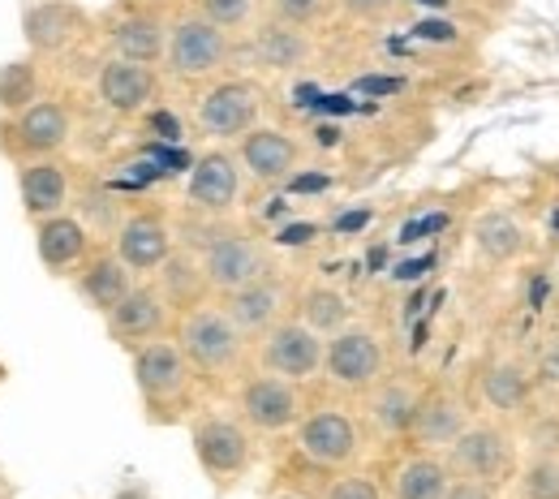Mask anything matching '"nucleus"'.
Here are the masks:
<instances>
[{
    "label": "nucleus",
    "mask_w": 559,
    "mask_h": 499,
    "mask_svg": "<svg viewBox=\"0 0 559 499\" xmlns=\"http://www.w3.org/2000/svg\"><path fill=\"white\" fill-rule=\"evenodd\" d=\"M310 237H314V224H293V228L280 233L284 246H301V241H310Z\"/></svg>",
    "instance_id": "nucleus-42"
},
{
    "label": "nucleus",
    "mask_w": 559,
    "mask_h": 499,
    "mask_svg": "<svg viewBox=\"0 0 559 499\" xmlns=\"http://www.w3.org/2000/svg\"><path fill=\"white\" fill-rule=\"evenodd\" d=\"M306 52H310V44H306L301 26L272 22V26H263V31L254 35V57H259V66H267V70H293V66L306 61Z\"/></svg>",
    "instance_id": "nucleus-22"
},
{
    "label": "nucleus",
    "mask_w": 559,
    "mask_h": 499,
    "mask_svg": "<svg viewBox=\"0 0 559 499\" xmlns=\"http://www.w3.org/2000/svg\"><path fill=\"white\" fill-rule=\"evenodd\" d=\"M82 254H86V233H82L78 219H70V215H48L39 224V259H44V268L66 272Z\"/></svg>",
    "instance_id": "nucleus-21"
},
{
    "label": "nucleus",
    "mask_w": 559,
    "mask_h": 499,
    "mask_svg": "<svg viewBox=\"0 0 559 499\" xmlns=\"http://www.w3.org/2000/svg\"><path fill=\"white\" fill-rule=\"evenodd\" d=\"M414 435L421 443H452L461 430H465V409L452 401V396H426L418 401V414H414Z\"/></svg>",
    "instance_id": "nucleus-24"
},
{
    "label": "nucleus",
    "mask_w": 559,
    "mask_h": 499,
    "mask_svg": "<svg viewBox=\"0 0 559 499\" xmlns=\"http://www.w3.org/2000/svg\"><path fill=\"white\" fill-rule=\"evenodd\" d=\"M168 254H173V237H168L164 219H155V215H134V219L121 224V233H117V259H121L130 272L164 268Z\"/></svg>",
    "instance_id": "nucleus-11"
},
{
    "label": "nucleus",
    "mask_w": 559,
    "mask_h": 499,
    "mask_svg": "<svg viewBox=\"0 0 559 499\" xmlns=\"http://www.w3.org/2000/svg\"><path fill=\"white\" fill-rule=\"evenodd\" d=\"M241 159L259 181H280L297 164V146L280 130H250L241 143Z\"/></svg>",
    "instance_id": "nucleus-19"
},
{
    "label": "nucleus",
    "mask_w": 559,
    "mask_h": 499,
    "mask_svg": "<svg viewBox=\"0 0 559 499\" xmlns=\"http://www.w3.org/2000/svg\"><path fill=\"white\" fill-rule=\"evenodd\" d=\"M276 310H280L276 281L254 276V281H246L241 288L228 293V310L224 314L237 323V332H263V328H272Z\"/></svg>",
    "instance_id": "nucleus-18"
},
{
    "label": "nucleus",
    "mask_w": 559,
    "mask_h": 499,
    "mask_svg": "<svg viewBox=\"0 0 559 499\" xmlns=\"http://www.w3.org/2000/svg\"><path fill=\"white\" fill-rule=\"evenodd\" d=\"M418 4H430V9H443L448 0H418Z\"/></svg>",
    "instance_id": "nucleus-49"
},
{
    "label": "nucleus",
    "mask_w": 559,
    "mask_h": 499,
    "mask_svg": "<svg viewBox=\"0 0 559 499\" xmlns=\"http://www.w3.org/2000/svg\"><path fill=\"white\" fill-rule=\"evenodd\" d=\"M164 52H168L173 73H181V78H199V73H211L219 61H224L228 39H224L219 26H211L207 17H186V22L173 26Z\"/></svg>",
    "instance_id": "nucleus-2"
},
{
    "label": "nucleus",
    "mask_w": 559,
    "mask_h": 499,
    "mask_svg": "<svg viewBox=\"0 0 559 499\" xmlns=\"http://www.w3.org/2000/svg\"><path fill=\"white\" fill-rule=\"evenodd\" d=\"M336 139H341V130H319V143L323 146H336Z\"/></svg>",
    "instance_id": "nucleus-48"
},
{
    "label": "nucleus",
    "mask_w": 559,
    "mask_h": 499,
    "mask_svg": "<svg viewBox=\"0 0 559 499\" xmlns=\"http://www.w3.org/2000/svg\"><path fill=\"white\" fill-rule=\"evenodd\" d=\"M361 91H401V82L396 78H366Z\"/></svg>",
    "instance_id": "nucleus-45"
},
{
    "label": "nucleus",
    "mask_w": 559,
    "mask_h": 499,
    "mask_svg": "<svg viewBox=\"0 0 559 499\" xmlns=\"http://www.w3.org/2000/svg\"><path fill=\"white\" fill-rule=\"evenodd\" d=\"M259 117V91L250 82H219L199 104V126L215 139L246 134Z\"/></svg>",
    "instance_id": "nucleus-3"
},
{
    "label": "nucleus",
    "mask_w": 559,
    "mask_h": 499,
    "mask_svg": "<svg viewBox=\"0 0 559 499\" xmlns=\"http://www.w3.org/2000/svg\"><path fill=\"white\" fill-rule=\"evenodd\" d=\"M134 379H139V392L151 405L173 401L186 388V354H181V345L155 341V345L139 349V357H134Z\"/></svg>",
    "instance_id": "nucleus-8"
},
{
    "label": "nucleus",
    "mask_w": 559,
    "mask_h": 499,
    "mask_svg": "<svg viewBox=\"0 0 559 499\" xmlns=\"http://www.w3.org/2000/svg\"><path fill=\"white\" fill-rule=\"evenodd\" d=\"M414 414H418V396H414V388H405V383H388V388L374 396V423L383 430H392V435L414 427Z\"/></svg>",
    "instance_id": "nucleus-30"
},
{
    "label": "nucleus",
    "mask_w": 559,
    "mask_h": 499,
    "mask_svg": "<svg viewBox=\"0 0 559 499\" xmlns=\"http://www.w3.org/2000/svg\"><path fill=\"white\" fill-rule=\"evenodd\" d=\"M323 186H328V177H301V181H293V190H301V194L306 190H323Z\"/></svg>",
    "instance_id": "nucleus-46"
},
{
    "label": "nucleus",
    "mask_w": 559,
    "mask_h": 499,
    "mask_svg": "<svg viewBox=\"0 0 559 499\" xmlns=\"http://www.w3.org/2000/svg\"><path fill=\"white\" fill-rule=\"evenodd\" d=\"M121 499H151V496H142V491H126Z\"/></svg>",
    "instance_id": "nucleus-50"
},
{
    "label": "nucleus",
    "mask_w": 559,
    "mask_h": 499,
    "mask_svg": "<svg viewBox=\"0 0 559 499\" xmlns=\"http://www.w3.org/2000/svg\"><path fill=\"white\" fill-rule=\"evenodd\" d=\"M443 499H495V496H490L487 483L469 478V483H456V487H448V496H443Z\"/></svg>",
    "instance_id": "nucleus-39"
},
{
    "label": "nucleus",
    "mask_w": 559,
    "mask_h": 499,
    "mask_svg": "<svg viewBox=\"0 0 559 499\" xmlns=\"http://www.w3.org/2000/svg\"><path fill=\"white\" fill-rule=\"evenodd\" d=\"M439 228H448V215H426L418 224H405V228H401V241L409 246V241H418L426 233H439Z\"/></svg>",
    "instance_id": "nucleus-37"
},
{
    "label": "nucleus",
    "mask_w": 559,
    "mask_h": 499,
    "mask_svg": "<svg viewBox=\"0 0 559 499\" xmlns=\"http://www.w3.org/2000/svg\"><path fill=\"white\" fill-rule=\"evenodd\" d=\"M448 470L439 465V461H430V456H418V461H409L405 470H401V478H396V496L401 499H443L448 496Z\"/></svg>",
    "instance_id": "nucleus-28"
},
{
    "label": "nucleus",
    "mask_w": 559,
    "mask_h": 499,
    "mask_svg": "<svg viewBox=\"0 0 559 499\" xmlns=\"http://www.w3.org/2000/svg\"><path fill=\"white\" fill-rule=\"evenodd\" d=\"M31 95H35V73H31V66H4L0 70V108L31 104Z\"/></svg>",
    "instance_id": "nucleus-33"
},
{
    "label": "nucleus",
    "mask_w": 559,
    "mask_h": 499,
    "mask_svg": "<svg viewBox=\"0 0 559 499\" xmlns=\"http://www.w3.org/2000/svg\"><path fill=\"white\" fill-rule=\"evenodd\" d=\"M297 443H301V452L314 465H345V461H353V452H357V430H353V423L345 414L319 409V414H310L301 423Z\"/></svg>",
    "instance_id": "nucleus-7"
},
{
    "label": "nucleus",
    "mask_w": 559,
    "mask_h": 499,
    "mask_svg": "<svg viewBox=\"0 0 559 499\" xmlns=\"http://www.w3.org/2000/svg\"><path fill=\"white\" fill-rule=\"evenodd\" d=\"M435 268V259H414V263H401L396 268V281H418L421 272H430Z\"/></svg>",
    "instance_id": "nucleus-43"
},
{
    "label": "nucleus",
    "mask_w": 559,
    "mask_h": 499,
    "mask_svg": "<svg viewBox=\"0 0 559 499\" xmlns=\"http://www.w3.org/2000/svg\"><path fill=\"white\" fill-rule=\"evenodd\" d=\"M328 499H379V491H374L370 478H341V483L328 491Z\"/></svg>",
    "instance_id": "nucleus-36"
},
{
    "label": "nucleus",
    "mask_w": 559,
    "mask_h": 499,
    "mask_svg": "<svg viewBox=\"0 0 559 499\" xmlns=\"http://www.w3.org/2000/svg\"><path fill=\"white\" fill-rule=\"evenodd\" d=\"M272 9H276L280 22H288V26H306V22L323 17L328 0H272Z\"/></svg>",
    "instance_id": "nucleus-35"
},
{
    "label": "nucleus",
    "mask_w": 559,
    "mask_h": 499,
    "mask_svg": "<svg viewBox=\"0 0 559 499\" xmlns=\"http://www.w3.org/2000/svg\"><path fill=\"white\" fill-rule=\"evenodd\" d=\"M250 9H254V0H203V17L219 31L241 26L250 17Z\"/></svg>",
    "instance_id": "nucleus-34"
},
{
    "label": "nucleus",
    "mask_w": 559,
    "mask_h": 499,
    "mask_svg": "<svg viewBox=\"0 0 559 499\" xmlns=\"http://www.w3.org/2000/svg\"><path fill=\"white\" fill-rule=\"evenodd\" d=\"M366 219H370V212H353V215H345V219H341L336 228H361Z\"/></svg>",
    "instance_id": "nucleus-47"
},
{
    "label": "nucleus",
    "mask_w": 559,
    "mask_h": 499,
    "mask_svg": "<svg viewBox=\"0 0 559 499\" xmlns=\"http://www.w3.org/2000/svg\"><path fill=\"white\" fill-rule=\"evenodd\" d=\"M474 241H478V250L495 259V263H503V259H512V254H521V246H525V233H521V224L512 219V215L503 212H490L478 219V228H474Z\"/></svg>",
    "instance_id": "nucleus-26"
},
{
    "label": "nucleus",
    "mask_w": 559,
    "mask_h": 499,
    "mask_svg": "<svg viewBox=\"0 0 559 499\" xmlns=\"http://www.w3.org/2000/svg\"><path fill=\"white\" fill-rule=\"evenodd\" d=\"M70 139V112L57 99H35L17 121V146L31 155H48Z\"/></svg>",
    "instance_id": "nucleus-16"
},
{
    "label": "nucleus",
    "mask_w": 559,
    "mask_h": 499,
    "mask_svg": "<svg viewBox=\"0 0 559 499\" xmlns=\"http://www.w3.org/2000/svg\"><path fill=\"white\" fill-rule=\"evenodd\" d=\"M241 409H246L250 427L284 430L297 423V392H293L284 379H276V375H263V379H250V383H246Z\"/></svg>",
    "instance_id": "nucleus-12"
},
{
    "label": "nucleus",
    "mask_w": 559,
    "mask_h": 499,
    "mask_svg": "<svg viewBox=\"0 0 559 499\" xmlns=\"http://www.w3.org/2000/svg\"><path fill=\"white\" fill-rule=\"evenodd\" d=\"M112 48H117V57H126V61L151 66V61L164 57V48H168V31H164L155 17L134 13V17H121V22L112 26Z\"/></svg>",
    "instance_id": "nucleus-20"
},
{
    "label": "nucleus",
    "mask_w": 559,
    "mask_h": 499,
    "mask_svg": "<svg viewBox=\"0 0 559 499\" xmlns=\"http://www.w3.org/2000/svg\"><path fill=\"white\" fill-rule=\"evenodd\" d=\"M181 354L194 361L199 370H224L241 354V332L224 310H194L181 323Z\"/></svg>",
    "instance_id": "nucleus-1"
},
{
    "label": "nucleus",
    "mask_w": 559,
    "mask_h": 499,
    "mask_svg": "<svg viewBox=\"0 0 559 499\" xmlns=\"http://www.w3.org/2000/svg\"><path fill=\"white\" fill-rule=\"evenodd\" d=\"M66 173L57 164H31L22 173V203L31 215H57V207H66Z\"/></svg>",
    "instance_id": "nucleus-25"
},
{
    "label": "nucleus",
    "mask_w": 559,
    "mask_h": 499,
    "mask_svg": "<svg viewBox=\"0 0 559 499\" xmlns=\"http://www.w3.org/2000/svg\"><path fill=\"white\" fill-rule=\"evenodd\" d=\"M22 26H26L31 48H39V52H57V48L70 44L73 31L82 26V13H78L73 4H66V0H44V4H31V9H26Z\"/></svg>",
    "instance_id": "nucleus-17"
},
{
    "label": "nucleus",
    "mask_w": 559,
    "mask_h": 499,
    "mask_svg": "<svg viewBox=\"0 0 559 499\" xmlns=\"http://www.w3.org/2000/svg\"><path fill=\"white\" fill-rule=\"evenodd\" d=\"M323 366L336 383H349V388H361L379 375L383 366V349L370 332H341L328 349H323Z\"/></svg>",
    "instance_id": "nucleus-9"
},
{
    "label": "nucleus",
    "mask_w": 559,
    "mask_h": 499,
    "mask_svg": "<svg viewBox=\"0 0 559 499\" xmlns=\"http://www.w3.org/2000/svg\"><path fill=\"white\" fill-rule=\"evenodd\" d=\"M301 314L310 332H341L349 323V301L336 288H310L301 301Z\"/></svg>",
    "instance_id": "nucleus-29"
},
{
    "label": "nucleus",
    "mask_w": 559,
    "mask_h": 499,
    "mask_svg": "<svg viewBox=\"0 0 559 499\" xmlns=\"http://www.w3.org/2000/svg\"><path fill=\"white\" fill-rule=\"evenodd\" d=\"M538 379L543 383H559V341H551L543 357H538Z\"/></svg>",
    "instance_id": "nucleus-38"
},
{
    "label": "nucleus",
    "mask_w": 559,
    "mask_h": 499,
    "mask_svg": "<svg viewBox=\"0 0 559 499\" xmlns=\"http://www.w3.org/2000/svg\"><path fill=\"white\" fill-rule=\"evenodd\" d=\"M164 285L173 293V301H194L199 288H203V272L190 263V259H164Z\"/></svg>",
    "instance_id": "nucleus-31"
},
{
    "label": "nucleus",
    "mask_w": 559,
    "mask_h": 499,
    "mask_svg": "<svg viewBox=\"0 0 559 499\" xmlns=\"http://www.w3.org/2000/svg\"><path fill=\"white\" fill-rule=\"evenodd\" d=\"M241 194V173H237V159L224 155V151H207L194 168H190V199L207 212H224L233 207Z\"/></svg>",
    "instance_id": "nucleus-13"
},
{
    "label": "nucleus",
    "mask_w": 559,
    "mask_h": 499,
    "mask_svg": "<svg viewBox=\"0 0 559 499\" xmlns=\"http://www.w3.org/2000/svg\"><path fill=\"white\" fill-rule=\"evenodd\" d=\"M164 328V301L151 288H130L112 310H108V332L126 345L151 341Z\"/></svg>",
    "instance_id": "nucleus-15"
},
{
    "label": "nucleus",
    "mask_w": 559,
    "mask_h": 499,
    "mask_svg": "<svg viewBox=\"0 0 559 499\" xmlns=\"http://www.w3.org/2000/svg\"><path fill=\"white\" fill-rule=\"evenodd\" d=\"M151 126H155L164 139H181V130H177V121H173L168 112H155V117H151Z\"/></svg>",
    "instance_id": "nucleus-44"
},
{
    "label": "nucleus",
    "mask_w": 559,
    "mask_h": 499,
    "mask_svg": "<svg viewBox=\"0 0 559 499\" xmlns=\"http://www.w3.org/2000/svg\"><path fill=\"white\" fill-rule=\"evenodd\" d=\"M452 470L465 478H478V483L499 478L508 470V439L490 427L461 430L452 439Z\"/></svg>",
    "instance_id": "nucleus-10"
},
{
    "label": "nucleus",
    "mask_w": 559,
    "mask_h": 499,
    "mask_svg": "<svg viewBox=\"0 0 559 499\" xmlns=\"http://www.w3.org/2000/svg\"><path fill=\"white\" fill-rule=\"evenodd\" d=\"M530 388L534 383H530L525 366H516V361H495L483 379V392L495 409H521L530 401Z\"/></svg>",
    "instance_id": "nucleus-27"
},
{
    "label": "nucleus",
    "mask_w": 559,
    "mask_h": 499,
    "mask_svg": "<svg viewBox=\"0 0 559 499\" xmlns=\"http://www.w3.org/2000/svg\"><path fill=\"white\" fill-rule=\"evenodd\" d=\"M99 95L112 112H139L142 104L155 95V73L139 66V61H126V57H112L104 70H99Z\"/></svg>",
    "instance_id": "nucleus-14"
},
{
    "label": "nucleus",
    "mask_w": 559,
    "mask_h": 499,
    "mask_svg": "<svg viewBox=\"0 0 559 499\" xmlns=\"http://www.w3.org/2000/svg\"><path fill=\"white\" fill-rule=\"evenodd\" d=\"M284 499H293V496H284Z\"/></svg>",
    "instance_id": "nucleus-52"
},
{
    "label": "nucleus",
    "mask_w": 559,
    "mask_h": 499,
    "mask_svg": "<svg viewBox=\"0 0 559 499\" xmlns=\"http://www.w3.org/2000/svg\"><path fill=\"white\" fill-rule=\"evenodd\" d=\"M194 452H199V465L207 470L211 478H233L250 461V439L228 418H207L203 427L194 430Z\"/></svg>",
    "instance_id": "nucleus-5"
},
{
    "label": "nucleus",
    "mask_w": 559,
    "mask_h": 499,
    "mask_svg": "<svg viewBox=\"0 0 559 499\" xmlns=\"http://www.w3.org/2000/svg\"><path fill=\"white\" fill-rule=\"evenodd\" d=\"M349 4V13H357V17H383L396 0H345Z\"/></svg>",
    "instance_id": "nucleus-41"
},
{
    "label": "nucleus",
    "mask_w": 559,
    "mask_h": 499,
    "mask_svg": "<svg viewBox=\"0 0 559 499\" xmlns=\"http://www.w3.org/2000/svg\"><path fill=\"white\" fill-rule=\"evenodd\" d=\"M414 35H421V39H430V44H452L456 39V31L448 26V22H421Z\"/></svg>",
    "instance_id": "nucleus-40"
},
{
    "label": "nucleus",
    "mask_w": 559,
    "mask_h": 499,
    "mask_svg": "<svg viewBox=\"0 0 559 499\" xmlns=\"http://www.w3.org/2000/svg\"><path fill=\"white\" fill-rule=\"evenodd\" d=\"M556 228H559V215H556Z\"/></svg>",
    "instance_id": "nucleus-51"
},
{
    "label": "nucleus",
    "mask_w": 559,
    "mask_h": 499,
    "mask_svg": "<svg viewBox=\"0 0 559 499\" xmlns=\"http://www.w3.org/2000/svg\"><path fill=\"white\" fill-rule=\"evenodd\" d=\"M259 268H263V259H259V250H254L250 237H241V233H215L207 241L203 272H207V281L215 288L233 293V288H241L246 281H254Z\"/></svg>",
    "instance_id": "nucleus-6"
},
{
    "label": "nucleus",
    "mask_w": 559,
    "mask_h": 499,
    "mask_svg": "<svg viewBox=\"0 0 559 499\" xmlns=\"http://www.w3.org/2000/svg\"><path fill=\"white\" fill-rule=\"evenodd\" d=\"M525 499H559V461L556 456H543L525 470V483H521Z\"/></svg>",
    "instance_id": "nucleus-32"
},
{
    "label": "nucleus",
    "mask_w": 559,
    "mask_h": 499,
    "mask_svg": "<svg viewBox=\"0 0 559 499\" xmlns=\"http://www.w3.org/2000/svg\"><path fill=\"white\" fill-rule=\"evenodd\" d=\"M130 288H134L130 268H126L117 254H104V259H95V263L82 272V297H86L91 306H99L104 314H108Z\"/></svg>",
    "instance_id": "nucleus-23"
},
{
    "label": "nucleus",
    "mask_w": 559,
    "mask_h": 499,
    "mask_svg": "<svg viewBox=\"0 0 559 499\" xmlns=\"http://www.w3.org/2000/svg\"><path fill=\"white\" fill-rule=\"evenodd\" d=\"M263 361L280 379H306L323 366V341L306 323H280L263 345Z\"/></svg>",
    "instance_id": "nucleus-4"
}]
</instances>
